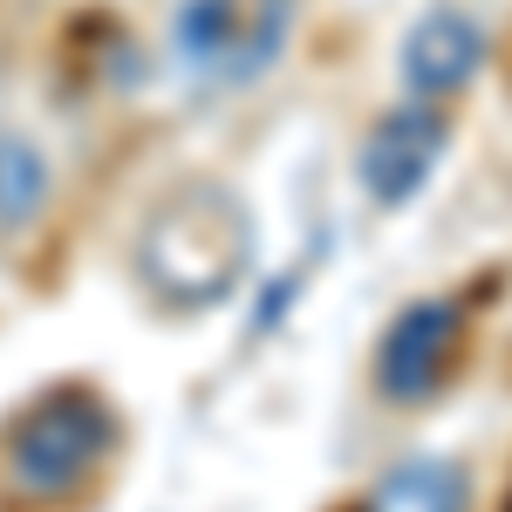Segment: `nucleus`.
<instances>
[{
    "mask_svg": "<svg viewBox=\"0 0 512 512\" xmlns=\"http://www.w3.org/2000/svg\"><path fill=\"white\" fill-rule=\"evenodd\" d=\"M253 246H260V226L246 198L219 178H185L144 212L130 267L164 315H205L233 301L239 280L253 274Z\"/></svg>",
    "mask_w": 512,
    "mask_h": 512,
    "instance_id": "nucleus-1",
    "label": "nucleus"
},
{
    "mask_svg": "<svg viewBox=\"0 0 512 512\" xmlns=\"http://www.w3.org/2000/svg\"><path fill=\"white\" fill-rule=\"evenodd\" d=\"M117 458V410L89 383L41 390L0 437V485L21 506H62Z\"/></svg>",
    "mask_w": 512,
    "mask_h": 512,
    "instance_id": "nucleus-2",
    "label": "nucleus"
},
{
    "mask_svg": "<svg viewBox=\"0 0 512 512\" xmlns=\"http://www.w3.org/2000/svg\"><path fill=\"white\" fill-rule=\"evenodd\" d=\"M301 0H178L171 14V69L198 96H239L267 82L294 41Z\"/></svg>",
    "mask_w": 512,
    "mask_h": 512,
    "instance_id": "nucleus-3",
    "label": "nucleus"
},
{
    "mask_svg": "<svg viewBox=\"0 0 512 512\" xmlns=\"http://www.w3.org/2000/svg\"><path fill=\"white\" fill-rule=\"evenodd\" d=\"M458 342H465V308L444 301V294H424L410 308H396V321L376 335V396L390 403H431L451 369H458Z\"/></svg>",
    "mask_w": 512,
    "mask_h": 512,
    "instance_id": "nucleus-4",
    "label": "nucleus"
},
{
    "mask_svg": "<svg viewBox=\"0 0 512 512\" xmlns=\"http://www.w3.org/2000/svg\"><path fill=\"white\" fill-rule=\"evenodd\" d=\"M444 151H451L444 110L410 96V103H396V110H383V117L369 123V137H362V151H355V185L376 198L383 212H403V205L437 178Z\"/></svg>",
    "mask_w": 512,
    "mask_h": 512,
    "instance_id": "nucleus-5",
    "label": "nucleus"
},
{
    "mask_svg": "<svg viewBox=\"0 0 512 512\" xmlns=\"http://www.w3.org/2000/svg\"><path fill=\"white\" fill-rule=\"evenodd\" d=\"M485 62H492V35H485V21L465 14V7H431V14H417L410 35H403V48H396V76H403V89H410L417 103H451V96H465V89L485 76Z\"/></svg>",
    "mask_w": 512,
    "mask_h": 512,
    "instance_id": "nucleus-6",
    "label": "nucleus"
},
{
    "mask_svg": "<svg viewBox=\"0 0 512 512\" xmlns=\"http://www.w3.org/2000/svg\"><path fill=\"white\" fill-rule=\"evenodd\" d=\"M362 512H472V472L458 458H396L390 472L376 478Z\"/></svg>",
    "mask_w": 512,
    "mask_h": 512,
    "instance_id": "nucleus-7",
    "label": "nucleus"
},
{
    "mask_svg": "<svg viewBox=\"0 0 512 512\" xmlns=\"http://www.w3.org/2000/svg\"><path fill=\"white\" fill-rule=\"evenodd\" d=\"M48 185H55V164L35 137H0V239L35 226L48 205Z\"/></svg>",
    "mask_w": 512,
    "mask_h": 512,
    "instance_id": "nucleus-8",
    "label": "nucleus"
}]
</instances>
